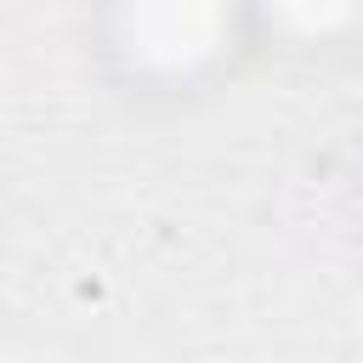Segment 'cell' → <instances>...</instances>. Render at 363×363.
<instances>
[{"label": "cell", "instance_id": "7a4b0ae2", "mask_svg": "<svg viewBox=\"0 0 363 363\" xmlns=\"http://www.w3.org/2000/svg\"><path fill=\"white\" fill-rule=\"evenodd\" d=\"M267 6L295 28H335L340 17H352L357 0H267Z\"/></svg>", "mask_w": 363, "mask_h": 363}, {"label": "cell", "instance_id": "6da1fadb", "mask_svg": "<svg viewBox=\"0 0 363 363\" xmlns=\"http://www.w3.org/2000/svg\"><path fill=\"white\" fill-rule=\"evenodd\" d=\"M227 0H125V40L159 68H187L216 51Z\"/></svg>", "mask_w": 363, "mask_h": 363}]
</instances>
